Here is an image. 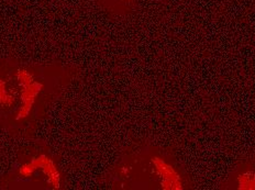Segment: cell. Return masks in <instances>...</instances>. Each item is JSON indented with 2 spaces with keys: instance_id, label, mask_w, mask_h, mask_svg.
Masks as SVG:
<instances>
[{
  "instance_id": "obj_1",
  "label": "cell",
  "mask_w": 255,
  "mask_h": 190,
  "mask_svg": "<svg viewBox=\"0 0 255 190\" xmlns=\"http://www.w3.org/2000/svg\"><path fill=\"white\" fill-rule=\"evenodd\" d=\"M81 75L82 68L73 63L0 56V132L14 139L33 138Z\"/></svg>"
},
{
  "instance_id": "obj_2",
  "label": "cell",
  "mask_w": 255,
  "mask_h": 190,
  "mask_svg": "<svg viewBox=\"0 0 255 190\" xmlns=\"http://www.w3.org/2000/svg\"><path fill=\"white\" fill-rule=\"evenodd\" d=\"M114 190H185L190 177L173 152L150 142H134L122 150L100 178Z\"/></svg>"
},
{
  "instance_id": "obj_3",
  "label": "cell",
  "mask_w": 255,
  "mask_h": 190,
  "mask_svg": "<svg viewBox=\"0 0 255 190\" xmlns=\"http://www.w3.org/2000/svg\"><path fill=\"white\" fill-rule=\"evenodd\" d=\"M67 176L62 162L44 141H34L17 152L12 165L0 177L1 190H64Z\"/></svg>"
},
{
  "instance_id": "obj_4",
  "label": "cell",
  "mask_w": 255,
  "mask_h": 190,
  "mask_svg": "<svg viewBox=\"0 0 255 190\" xmlns=\"http://www.w3.org/2000/svg\"><path fill=\"white\" fill-rule=\"evenodd\" d=\"M227 190H255V153L244 158L230 171L220 185Z\"/></svg>"
},
{
  "instance_id": "obj_5",
  "label": "cell",
  "mask_w": 255,
  "mask_h": 190,
  "mask_svg": "<svg viewBox=\"0 0 255 190\" xmlns=\"http://www.w3.org/2000/svg\"><path fill=\"white\" fill-rule=\"evenodd\" d=\"M99 10L110 18H127L133 13L141 0H92Z\"/></svg>"
}]
</instances>
